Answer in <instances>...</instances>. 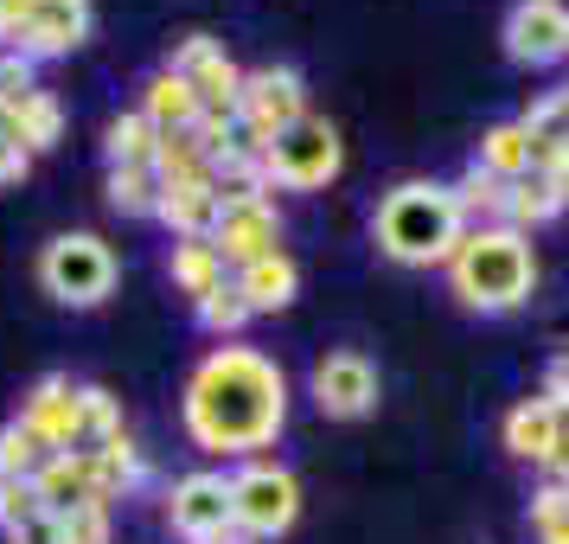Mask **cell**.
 Returning a JSON list of instances; mask_svg holds the SVG:
<instances>
[{"label": "cell", "mask_w": 569, "mask_h": 544, "mask_svg": "<svg viewBox=\"0 0 569 544\" xmlns=\"http://www.w3.org/2000/svg\"><path fill=\"white\" fill-rule=\"evenodd\" d=\"M154 206H160L154 167H109V211H122V218H154Z\"/></svg>", "instance_id": "cell-26"}, {"label": "cell", "mask_w": 569, "mask_h": 544, "mask_svg": "<svg viewBox=\"0 0 569 544\" xmlns=\"http://www.w3.org/2000/svg\"><path fill=\"white\" fill-rule=\"evenodd\" d=\"M116 250H109L97 231H64L46 244V257H39V283L46 295H58L64 308H97L116 295Z\"/></svg>", "instance_id": "cell-4"}, {"label": "cell", "mask_w": 569, "mask_h": 544, "mask_svg": "<svg viewBox=\"0 0 569 544\" xmlns=\"http://www.w3.org/2000/svg\"><path fill=\"white\" fill-rule=\"evenodd\" d=\"M58 448L52 442H39L27 429V423H20V416H13V423H7V429H0V481H32V474H39V467L52 462Z\"/></svg>", "instance_id": "cell-27"}, {"label": "cell", "mask_w": 569, "mask_h": 544, "mask_svg": "<svg viewBox=\"0 0 569 544\" xmlns=\"http://www.w3.org/2000/svg\"><path fill=\"white\" fill-rule=\"evenodd\" d=\"M301 116H308V83H301V71H288V65H262L237 90V129H243L250 148H269Z\"/></svg>", "instance_id": "cell-7"}, {"label": "cell", "mask_w": 569, "mask_h": 544, "mask_svg": "<svg viewBox=\"0 0 569 544\" xmlns=\"http://www.w3.org/2000/svg\"><path fill=\"white\" fill-rule=\"evenodd\" d=\"M141 116H148L160 135L167 129H192V122H199V90H192L180 71H154L148 90H141Z\"/></svg>", "instance_id": "cell-22"}, {"label": "cell", "mask_w": 569, "mask_h": 544, "mask_svg": "<svg viewBox=\"0 0 569 544\" xmlns=\"http://www.w3.org/2000/svg\"><path fill=\"white\" fill-rule=\"evenodd\" d=\"M58 129H64V116L46 90H32L27 103H7L0 109V141L7 148H20V155H39V148H58Z\"/></svg>", "instance_id": "cell-19"}, {"label": "cell", "mask_w": 569, "mask_h": 544, "mask_svg": "<svg viewBox=\"0 0 569 544\" xmlns=\"http://www.w3.org/2000/svg\"><path fill=\"white\" fill-rule=\"evenodd\" d=\"M301 518V487L295 474L276 462H243L231 474V525L250 538H282L288 525Z\"/></svg>", "instance_id": "cell-6"}, {"label": "cell", "mask_w": 569, "mask_h": 544, "mask_svg": "<svg viewBox=\"0 0 569 544\" xmlns=\"http://www.w3.org/2000/svg\"><path fill=\"white\" fill-rule=\"evenodd\" d=\"M506 52L518 65H531V71L557 65V58H569V20L557 7H543V0H518L506 13Z\"/></svg>", "instance_id": "cell-12"}, {"label": "cell", "mask_w": 569, "mask_h": 544, "mask_svg": "<svg viewBox=\"0 0 569 544\" xmlns=\"http://www.w3.org/2000/svg\"><path fill=\"white\" fill-rule=\"evenodd\" d=\"M313 404L339 423H352V416H371L378 411V365L365 359V353H327V359L313 365Z\"/></svg>", "instance_id": "cell-10"}, {"label": "cell", "mask_w": 569, "mask_h": 544, "mask_svg": "<svg viewBox=\"0 0 569 544\" xmlns=\"http://www.w3.org/2000/svg\"><path fill=\"white\" fill-rule=\"evenodd\" d=\"M7 544H64V538H58V513H32L27 525H13V532H7Z\"/></svg>", "instance_id": "cell-37"}, {"label": "cell", "mask_w": 569, "mask_h": 544, "mask_svg": "<svg viewBox=\"0 0 569 544\" xmlns=\"http://www.w3.org/2000/svg\"><path fill=\"white\" fill-rule=\"evenodd\" d=\"M32 90H39L32 58L27 52H7V58H0V109H7V103H27Z\"/></svg>", "instance_id": "cell-35"}, {"label": "cell", "mask_w": 569, "mask_h": 544, "mask_svg": "<svg viewBox=\"0 0 569 544\" xmlns=\"http://www.w3.org/2000/svg\"><path fill=\"white\" fill-rule=\"evenodd\" d=\"M237 283V295L250 301V314H282L295 295H301V269H295V257H257V263H243L231 276Z\"/></svg>", "instance_id": "cell-18"}, {"label": "cell", "mask_w": 569, "mask_h": 544, "mask_svg": "<svg viewBox=\"0 0 569 544\" xmlns=\"http://www.w3.org/2000/svg\"><path fill=\"white\" fill-rule=\"evenodd\" d=\"M90 467H97V506H109V500H122V493L141 487V455L129 448V436L109 442V448H97Z\"/></svg>", "instance_id": "cell-28"}, {"label": "cell", "mask_w": 569, "mask_h": 544, "mask_svg": "<svg viewBox=\"0 0 569 544\" xmlns=\"http://www.w3.org/2000/svg\"><path fill=\"white\" fill-rule=\"evenodd\" d=\"M32 513H46V506H39V487H32V481H0V532L27 525Z\"/></svg>", "instance_id": "cell-36"}, {"label": "cell", "mask_w": 569, "mask_h": 544, "mask_svg": "<svg viewBox=\"0 0 569 544\" xmlns=\"http://www.w3.org/2000/svg\"><path fill=\"white\" fill-rule=\"evenodd\" d=\"M154 148H160V129L141 116V109H129V116H116L103 129V155L109 167H154Z\"/></svg>", "instance_id": "cell-24"}, {"label": "cell", "mask_w": 569, "mask_h": 544, "mask_svg": "<svg viewBox=\"0 0 569 544\" xmlns=\"http://www.w3.org/2000/svg\"><path fill=\"white\" fill-rule=\"evenodd\" d=\"M525 122V135H531V148H563L569 141V103H563V90L557 97H543L531 116H518Z\"/></svg>", "instance_id": "cell-33"}, {"label": "cell", "mask_w": 569, "mask_h": 544, "mask_svg": "<svg viewBox=\"0 0 569 544\" xmlns=\"http://www.w3.org/2000/svg\"><path fill=\"white\" fill-rule=\"evenodd\" d=\"M448 192H455L461 218H473V225H499L506 218V180H492L487 167H467L461 186H448Z\"/></svg>", "instance_id": "cell-29"}, {"label": "cell", "mask_w": 569, "mask_h": 544, "mask_svg": "<svg viewBox=\"0 0 569 544\" xmlns=\"http://www.w3.org/2000/svg\"><path fill=\"white\" fill-rule=\"evenodd\" d=\"M154 174L160 180H199V174H211L206 148L192 141V129H167L154 148Z\"/></svg>", "instance_id": "cell-30"}, {"label": "cell", "mask_w": 569, "mask_h": 544, "mask_svg": "<svg viewBox=\"0 0 569 544\" xmlns=\"http://www.w3.org/2000/svg\"><path fill=\"white\" fill-rule=\"evenodd\" d=\"M167 525L180 532V538L192 544H211V538H231V481L224 474H186V481H173V493H167Z\"/></svg>", "instance_id": "cell-8"}, {"label": "cell", "mask_w": 569, "mask_h": 544, "mask_svg": "<svg viewBox=\"0 0 569 544\" xmlns=\"http://www.w3.org/2000/svg\"><path fill=\"white\" fill-rule=\"evenodd\" d=\"M288 423V378L257 346H218L186 378V436L206 455H257Z\"/></svg>", "instance_id": "cell-1"}, {"label": "cell", "mask_w": 569, "mask_h": 544, "mask_svg": "<svg viewBox=\"0 0 569 544\" xmlns=\"http://www.w3.org/2000/svg\"><path fill=\"white\" fill-rule=\"evenodd\" d=\"M32 487H39V506L46 513H78V506H97V467H90V455H78V448H58L52 462L32 474Z\"/></svg>", "instance_id": "cell-16"}, {"label": "cell", "mask_w": 569, "mask_h": 544, "mask_svg": "<svg viewBox=\"0 0 569 544\" xmlns=\"http://www.w3.org/2000/svg\"><path fill=\"white\" fill-rule=\"evenodd\" d=\"M448 283L467 308L512 314L538 283V263H531L525 231H512V225H467L455 257H448Z\"/></svg>", "instance_id": "cell-2"}, {"label": "cell", "mask_w": 569, "mask_h": 544, "mask_svg": "<svg viewBox=\"0 0 569 544\" xmlns=\"http://www.w3.org/2000/svg\"><path fill=\"white\" fill-rule=\"evenodd\" d=\"M192 308H199V327H206V334H237V327L250 320V301L237 295V283L211 288L206 301H192Z\"/></svg>", "instance_id": "cell-31"}, {"label": "cell", "mask_w": 569, "mask_h": 544, "mask_svg": "<svg viewBox=\"0 0 569 544\" xmlns=\"http://www.w3.org/2000/svg\"><path fill=\"white\" fill-rule=\"evenodd\" d=\"M167 276H173V288L192 295V301H206L211 288L231 283V276H224V257H218V244H211V237H173Z\"/></svg>", "instance_id": "cell-20"}, {"label": "cell", "mask_w": 569, "mask_h": 544, "mask_svg": "<svg viewBox=\"0 0 569 544\" xmlns=\"http://www.w3.org/2000/svg\"><path fill=\"white\" fill-rule=\"evenodd\" d=\"M543 397H550V404H557V411L569 416V353L557 365H550V385H543Z\"/></svg>", "instance_id": "cell-38"}, {"label": "cell", "mask_w": 569, "mask_h": 544, "mask_svg": "<svg viewBox=\"0 0 569 544\" xmlns=\"http://www.w3.org/2000/svg\"><path fill=\"white\" fill-rule=\"evenodd\" d=\"M563 103H569V83H563Z\"/></svg>", "instance_id": "cell-41"}, {"label": "cell", "mask_w": 569, "mask_h": 544, "mask_svg": "<svg viewBox=\"0 0 569 544\" xmlns=\"http://www.w3.org/2000/svg\"><path fill=\"white\" fill-rule=\"evenodd\" d=\"M58 538L64 544H109V506H78V513L58 518Z\"/></svg>", "instance_id": "cell-34"}, {"label": "cell", "mask_w": 569, "mask_h": 544, "mask_svg": "<svg viewBox=\"0 0 569 544\" xmlns=\"http://www.w3.org/2000/svg\"><path fill=\"white\" fill-rule=\"evenodd\" d=\"M563 206H569V192H563V180H550V174H518V180H506V225H512V231L550 225Z\"/></svg>", "instance_id": "cell-21"}, {"label": "cell", "mask_w": 569, "mask_h": 544, "mask_svg": "<svg viewBox=\"0 0 569 544\" xmlns=\"http://www.w3.org/2000/svg\"><path fill=\"white\" fill-rule=\"evenodd\" d=\"M109 442H122V411L103 385H83L78 390V455H97Z\"/></svg>", "instance_id": "cell-25"}, {"label": "cell", "mask_w": 569, "mask_h": 544, "mask_svg": "<svg viewBox=\"0 0 569 544\" xmlns=\"http://www.w3.org/2000/svg\"><path fill=\"white\" fill-rule=\"evenodd\" d=\"M531 525H538L543 544H569V487L563 481H550V487L531 500Z\"/></svg>", "instance_id": "cell-32"}, {"label": "cell", "mask_w": 569, "mask_h": 544, "mask_svg": "<svg viewBox=\"0 0 569 544\" xmlns=\"http://www.w3.org/2000/svg\"><path fill=\"white\" fill-rule=\"evenodd\" d=\"M339 167H346V148H339V129L327 116H301L295 129H282L262 148L269 186H288V192H313V186L333 180Z\"/></svg>", "instance_id": "cell-5"}, {"label": "cell", "mask_w": 569, "mask_h": 544, "mask_svg": "<svg viewBox=\"0 0 569 544\" xmlns=\"http://www.w3.org/2000/svg\"><path fill=\"white\" fill-rule=\"evenodd\" d=\"M467 218L455 206V192L436 180H403L397 192H385L378 206V250L403 269H429V263H448L455 244H461Z\"/></svg>", "instance_id": "cell-3"}, {"label": "cell", "mask_w": 569, "mask_h": 544, "mask_svg": "<svg viewBox=\"0 0 569 544\" xmlns=\"http://www.w3.org/2000/svg\"><path fill=\"white\" fill-rule=\"evenodd\" d=\"M211 244H218V257L237 263V269H243V263H257V257H276V244H282V211H276V199L262 192V199L218 206Z\"/></svg>", "instance_id": "cell-9"}, {"label": "cell", "mask_w": 569, "mask_h": 544, "mask_svg": "<svg viewBox=\"0 0 569 544\" xmlns=\"http://www.w3.org/2000/svg\"><path fill=\"white\" fill-rule=\"evenodd\" d=\"M569 436V416L550 404V397H525L512 416H506V448H512L518 462H538L550 467L557 462V448H563Z\"/></svg>", "instance_id": "cell-14"}, {"label": "cell", "mask_w": 569, "mask_h": 544, "mask_svg": "<svg viewBox=\"0 0 569 544\" xmlns=\"http://www.w3.org/2000/svg\"><path fill=\"white\" fill-rule=\"evenodd\" d=\"M473 167H487L492 180H518V174H531V135L525 122H492L480 135V160Z\"/></svg>", "instance_id": "cell-23"}, {"label": "cell", "mask_w": 569, "mask_h": 544, "mask_svg": "<svg viewBox=\"0 0 569 544\" xmlns=\"http://www.w3.org/2000/svg\"><path fill=\"white\" fill-rule=\"evenodd\" d=\"M83 32H90V0H39L32 20L20 27V39H13V52L64 58V52H78L83 46Z\"/></svg>", "instance_id": "cell-13"}, {"label": "cell", "mask_w": 569, "mask_h": 544, "mask_svg": "<svg viewBox=\"0 0 569 544\" xmlns=\"http://www.w3.org/2000/svg\"><path fill=\"white\" fill-rule=\"evenodd\" d=\"M39 442H52V448H78V385L71 378H39L27 390V411H20Z\"/></svg>", "instance_id": "cell-15"}, {"label": "cell", "mask_w": 569, "mask_h": 544, "mask_svg": "<svg viewBox=\"0 0 569 544\" xmlns=\"http://www.w3.org/2000/svg\"><path fill=\"white\" fill-rule=\"evenodd\" d=\"M154 218L173 237H211V225H218V186H211V174H199V180H160Z\"/></svg>", "instance_id": "cell-17"}, {"label": "cell", "mask_w": 569, "mask_h": 544, "mask_svg": "<svg viewBox=\"0 0 569 544\" xmlns=\"http://www.w3.org/2000/svg\"><path fill=\"white\" fill-rule=\"evenodd\" d=\"M543 7H557V13H563V20H569V0H543Z\"/></svg>", "instance_id": "cell-39"}, {"label": "cell", "mask_w": 569, "mask_h": 544, "mask_svg": "<svg viewBox=\"0 0 569 544\" xmlns=\"http://www.w3.org/2000/svg\"><path fill=\"white\" fill-rule=\"evenodd\" d=\"M167 71H180V78L199 90V109L237 116V90H243V71H237L231 58H224V46H218V39L192 32L180 52H173V65H167Z\"/></svg>", "instance_id": "cell-11"}, {"label": "cell", "mask_w": 569, "mask_h": 544, "mask_svg": "<svg viewBox=\"0 0 569 544\" xmlns=\"http://www.w3.org/2000/svg\"><path fill=\"white\" fill-rule=\"evenodd\" d=\"M211 544H243V538H211Z\"/></svg>", "instance_id": "cell-40"}]
</instances>
